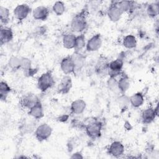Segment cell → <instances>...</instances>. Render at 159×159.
I'll use <instances>...</instances> for the list:
<instances>
[{"mask_svg": "<svg viewBox=\"0 0 159 159\" xmlns=\"http://www.w3.org/2000/svg\"><path fill=\"white\" fill-rule=\"evenodd\" d=\"M75 65V71H80L82 69L84 65V57L79 52H76L71 56Z\"/></svg>", "mask_w": 159, "mask_h": 159, "instance_id": "16", "label": "cell"}, {"mask_svg": "<svg viewBox=\"0 0 159 159\" xmlns=\"http://www.w3.org/2000/svg\"><path fill=\"white\" fill-rule=\"evenodd\" d=\"M101 123L99 121H94L86 125V132L90 138L96 139L100 137L101 134Z\"/></svg>", "mask_w": 159, "mask_h": 159, "instance_id": "3", "label": "cell"}, {"mask_svg": "<svg viewBox=\"0 0 159 159\" xmlns=\"http://www.w3.org/2000/svg\"><path fill=\"white\" fill-rule=\"evenodd\" d=\"M72 81L71 77L68 75H65L61 78V81L58 86L57 90L59 93L66 94L70 91Z\"/></svg>", "mask_w": 159, "mask_h": 159, "instance_id": "12", "label": "cell"}, {"mask_svg": "<svg viewBox=\"0 0 159 159\" xmlns=\"http://www.w3.org/2000/svg\"><path fill=\"white\" fill-rule=\"evenodd\" d=\"M118 83V89L121 93H125L130 86V82L128 77L127 76H122L119 81Z\"/></svg>", "mask_w": 159, "mask_h": 159, "instance_id": "22", "label": "cell"}, {"mask_svg": "<svg viewBox=\"0 0 159 159\" xmlns=\"http://www.w3.org/2000/svg\"><path fill=\"white\" fill-rule=\"evenodd\" d=\"M123 61L120 58H117L109 63L108 74L112 78H115L118 76L122 69Z\"/></svg>", "mask_w": 159, "mask_h": 159, "instance_id": "6", "label": "cell"}, {"mask_svg": "<svg viewBox=\"0 0 159 159\" xmlns=\"http://www.w3.org/2000/svg\"><path fill=\"white\" fill-rule=\"evenodd\" d=\"M130 103L134 107H139L142 105L144 101L143 95L141 93H137L134 94L129 98Z\"/></svg>", "mask_w": 159, "mask_h": 159, "instance_id": "21", "label": "cell"}, {"mask_svg": "<svg viewBox=\"0 0 159 159\" xmlns=\"http://www.w3.org/2000/svg\"><path fill=\"white\" fill-rule=\"evenodd\" d=\"M107 86L111 90L117 91L118 89V83L115 78L111 77L107 81Z\"/></svg>", "mask_w": 159, "mask_h": 159, "instance_id": "32", "label": "cell"}, {"mask_svg": "<svg viewBox=\"0 0 159 159\" xmlns=\"http://www.w3.org/2000/svg\"><path fill=\"white\" fill-rule=\"evenodd\" d=\"M11 91V88L7 84V83L5 81H1L0 83V95H1V99L2 101L5 100Z\"/></svg>", "mask_w": 159, "mask_h": 159, "instance_id": "25", "label": "cell"}, {"mask_svg": "<svg viewBox=\"0 0 159 159\" xmlns=\"http://www.w3.org/2000/svg\"><path fill=\"white\" fill-rule=\"evenodd\" d=\"M86 102L83 99H76L74 101L71 105L70 109L72 113L80 114L83 112L86 108Z\"/></svg>", "mask_w": 159, "mask_h": 159, "instance_id": "17", "label": "cell"}, {"mask_svg": "<svg viewBox=\"0 0 159 159\" xmlns=\"http://www.w3.org/2000/svg\"><path fill=\"white\" fill-rule=\"evenodd\" d=\"M102 45V40L101 35L99 34H96L93 35L90 39L88 40L87 43L86 44V50L89 52L96 51Z\"/></svg>", "mask_w": 159, "mask_h": 159, "instance_id": "9", "label": "cell"}, {"mask_svg": "<svg viewBox=\"0 0 159 159\" xmlns=\"http://www.w3.org/2000/svg\"><path fill=\"white\" fill-rule=\"evenodd\" d=\"M10 12L7 8L3 6L0 7V17L2 23L6 24L9 20Z\"/></svg>", "mask_w": 159, "mask_h": 159, "instance_id": "28", "label": "cell"}, {"mask_svg": "<svg viewBox=\"0 0 159 159\" xmlns=\"http://www.w3.org/2000/svg\"><path fill=\"white\" fill-rule=\"evenodd\" d=\"M52 132V127L47 124H42L35 130V137L39 141H43L50 137Z\"/></svg>", "mask_w": 159, "mask_h": 159, "instance_id": "4", "label": "cell"}, {"mask_svg": "<svg viewBox=\"0 0 159 159\" xmlns=\"http://www.w3.org/2000/svg\"><path fill=\"white\" fill-rule=\"evenodd\" d=\"M76 36L72 34H66L63 37V45L68 49L74 48L76 41Z\"/></svg>", "mask_w": 159, "mask_h": 159, "instance_id": "19", "label": "cell"}, {"mask_svg": "<svg viewBox=\"0 0 159 159\" xmlns=\"http://www.w3.org/2000/svg\"><path fill=\"white\" fill-rule=\"evenodd\" d=\"M109 63L104 58L99 59L96 64V70L99 75H106L108 73Z\"/></svg>", "mask_w": 159, "mask_h": 159, "instance_id": "20", "label": "cell"}, {"mask_svg": "<svg viewBox=\"0 0 159 159\" xmlns=\"http://www.w3.org/2000/svg\"><path fill=\"white\" fill-rule=\"evenodd\" d=\"M49 15V10L48 9L43 6H38L32 12L33 17L36 20H45L47 19Z\"/></svg>", "mask_w": 159, "mask_h": 159, "instance_id": "13", "label": "cell"}, {"mask_svg": "<svg viewBox=\"0 0 159 159\" xmlns=\"http://www.w3.org/2000/svg\"><path fill=\"white\" fill-rule=\"evenodd\" d=\"M119 103L120 104V105L125 106L127 105L129 103H130L129 98H128L125 96H121L119 98Z\"/></svg>", "mask_w": 159, "mask_h": 159, "instance_id": "33", "label": "cell"}, {"mask_svg": "<svg viewBox=\"0 0 159 159\" xmlns=\"http://www.w3.org/2000/svg\"><path fill=\"white\" fill-rule=\"evenodd\" d=\"M30 7L26 4L17 5L14 10V15L16 19L22 20L25 19L30 12Z\"/></svg>", "mask_w": 159, "mask_h": 159, "instance_id": "5", "label": "cell"}, {"mask_svg": "<svg viewBox=\"0 0 159 159\" xmlns=\"http://www.w3.org/2000/svg\"><path fill=\"white\" fill-rule=\"evenodd\" d=\"M86 46V41L85 37L83 34H81L76 37L75 45V50L76 52H79L82 50Z\"/></svg>", "mask_w": 159, "mask_h": 159, "instance_id": "24", "label": "cell"}, {"mask_svg": "<svg viewBox=\"0 0 159 159\" xmlns=\"http://www.w3.org/2000/svg\"><path fill=\"white\" fill-rule=\"evenodd\" d=\"M117 4H118L119 7L122 11V12L129 11V10H130L132 7V5H133L132 2L127 1H119V2H117Z\"/></svg>", "mask_w": 159, "mask_h": 159, "instance_id": "31", "label": "cell"}, {"mask_svg": "<svg viewBox=\"0 0 159 159\" xmlns=\"http://www.w3.org/2000/svg\"><path fill=\"white\" fill-rule=\"evenodd\" d=\"M122 13V11L118 6L117 2H114L113 4H111L107 12L109 19L112 22L118 21L120 19Z\"/></svg>", "mask_w": 159, "mask_h": 159, "instance_id": "7", "label": "cell"}, {"mask_svg": "<svg viewBox=\"0 0 159 159\" xmlns=\"http://www.w3.org/2000/svg\"><path fill=\"white\" fill-rule=\"evenodd\" d=\"M29 114L37 119H40L43 116V109L40 101H39L29 109Z\"/></svg>", "mask_w": 159, "mask_h": 159, "instance_id": "18", "label": "cell"}, {"mask_svg": "<svg viewBox=\"0 0 159 159\" xmlns=\"http://www.w3.org/2000/svg\"><path fill=\"white\" fill-rule=\"evenodd\" d=\"M87 27L86 15L84 10L76 14L71 22V29L73 32H81Z\"/></svg>", "mask_w": 159, "mask_h": 159, "instance_id": "1", "label": "cell"}, {"mask_svg": "<svg viewBox=\"0 0 159 159\" xmlns=\"http://www.w3.org/2000/svg\"><path fill=\"white\" fill-rule=\"evenodd\" d=\"M39 101H40L39 100L37 96H35L34 94H28L25 95L21 99L20 102L22 106H24L25 108H27L30 109Z\"/></svg>", "mask_w": 159, "mask_h": 159, "instance_id": "15", "label": "cell"}, {"mask_svg": "<svg viewBox=\"0 0 159 159\" xmlns=\"http://www.w3.org/2000/svg\"><path fill=\"white\" fill-rule=\"evenodd\" d=\"M54 84L55 81L50 71H47L41 75L37 81L39 89L43 92L46 91L47 89L52 88Z\"/></svg>", "mask_w": 159, "mask_h": 159, "instance_id": "2", "label": "cell"}, {"mask_svg": "<svg viewBox=\"0 0 159 159\" xmlns=\"http://www.w3.org/2000/svg\"><path fill=\"white\" fill-rule=\"evenodd\" d=\"M71 157L73 158H83V157L81 156L80 152H76L75 153H73Z\"/></svg>", "mask_w": 159, "mask_h": 159, "instance_id": "34", "label": "cell"}, {"mask_svg": "<svg viewBox=\"0 0 159 159\" xmlns=\"http://www.w3.org/2000/svg\"><path fill=\"white\" fill-rule=\"evenodd\" d=\"M20 68L23 69V70H24L26 73H28L29 75L32 74L31 71L33 70L31 68V62L30 60L27 58H22Z\"/></svg>", "mask_w": 159, "mask_h": 159, "instance_id": "29", "label": "cell"}, {"mask_svg": "<svg viewBox=\"0 0 159 159\" xmlns=\"http://www.w3.org/2000/svg\"><path fill=\"white\" fill-rule=\"evenodd\" d=\"M22 58L17 57H12L9 60V65L12 69H17L20 68Z\"/></svg>", "mask_w": 159, "mask_h": 159, "instance_id": "30", "label": "cell"}, {"mask_svg": "<svg viewBox=\"0 0 159 159\" xmlns=\"http://www.w3.org/2000/svg\"><path fill=\"white\" fill-rule=\"evenodd\" d=\"M13 38V32L11 28L6 26L1 25L0 31V41L1 44L8 43L12 40Z\"/></svg>", "mask_w": 159, "mask_h": 159, "instance_id": "14", "label": "cell"}, {"mask_svg": "<svg viewBox=\"0 0 159 159\" xmlns=\"http://www.w3.org/2000/svg\"><path fill=\"white\" fill-rule=\"evenodd\" d=\"M159 6L158 3H152L148 6L147 9V14L151 17H155L158 14Z\"/></svg>", "mask_w": 159, "mask_h": 159, "instance_id": "27", "label": "cell"}, {"mask_svg": "<svg viewBox=\"0 0 159 159\" xmlns=\"http://www.w3.org/2000/svg\"><path fill=\"white\" fill-rule=\"evenodd\" d=\"M60 67L63 73L66 75L75 73V65L71 56L66 57L62 59L60 63Z\"/></svg>", "mask_w": 159, "mask_h": 159, "instance_id": "10", "label": "cell"}, {"mask_svg": "<svg viewBox=\"0 0 159 159\" xmlns=\"http://www.w3.org/2000/svg\"><path fill=\"white\" fill-rule=\"evenodd\" d=\"M123 45L127 48H133L137 45V40L135 36L128 35L124 38Z\"/></svg>", "mask_w": 159, "mask_h": 159, "instance_id": "23", "label": "cell"}, {"mask_svg": "<svg viewBox=\"0 0 159 159\" xmlns=\"http://www.w3.org/2000/svg\"><path fill=\"white\" fill-rule=\"evenodd\" d=\"M52 9L55 14L57 16H61L64 13L65 11V6L63 2L57 1L53 5Z\"/></svg>", "mask_w": 159, "mask_h": 159, "instance_id": "26", "label": "cell"}, {"mask_svg": "<svg viewBox=\"0 0 159 159\" xmlns=\"http://www.w3.org/2000/svg\"><path fill=\"white\" fill-rule=\"evenodd\" d=\"M158 116V106L155 108L149 107L145 109L142 113V119L143 123L149 124L152 122Z\"/></svg>", "mask_w": 159, "mask_h": 159, "instance_id": "11", "label": "cell"}, {"mask_svg": "<svg viewBox=\"0 0 159 159\" xmlns=\"http://www.w3.org/2000/svg\"><path fill=\"white\" fill-rule=\"evenodd\" d=\"M124 152V147L123 144L119 141L113 142L108 148V153L109 155L114 157H119L123 155Z\"/></svg>", "mask_w": 159, "mask_h": 159, "instance_id": "8", "label": "cell"}]
</instances>
